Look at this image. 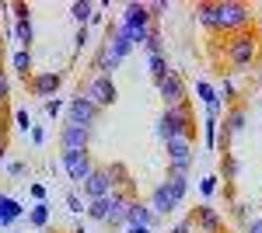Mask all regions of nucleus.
Wrapping results in <instances>:
<instances>
[{
  "label": "nucleus",
  "instance_id": "obj_1",
  "mask_svg": "<svg viewBox=\"0 0 262 233\" xmlns=\"http://www.w3.org/2000/svg\"><path fill=\"white\" fill-rule=\"evenodd\" d=\"M196 21L210 32H245L248 28V7L238 0H221V4H196Z\"/></svg>",
  "mask_w": 262,
  "mask_h": 233
},
{
  "label": "nucleus",
  "instance_id": "obj_2",
  "mask_svg": "<svg viewBox=\"0 0 262 233\" xmlns=\"http://www.w3.org/2000/svg\"><path fill=\"white\" fill-rule=\"evenodd\" d=\"M185 195H189V174H175V171H168V177L150 192L147 205H150V213L158 216V219H164V216H171L182 202H185Z\"/></svg>",
  "mask_w": 262,
  "mask_h": 233
},
{
  "label": "nucleus",
  "instance_id": "obj_3",
  "mask_svg": "<svg viewBox=\"0 0 262 233\" xmlns=\"http://www.w3.org/2000/svg\"><path fill=\"white\" fill-rule=\"evenodd\" d=\"M224 53H227V63L234 66V70H245V66H252V59L259 56V42L255 35L245 28V32H234L227 45H224Z\"/></svg>",
  "mask_w": 262,
  "mask_h": 233
},
{
  "label": "nucleus",
  "instance_id": "obj_4",
  "mask_svg": "<svg viewBox=\"0 0 262 233\" xmlns=\"http://www.w3.org/2000/svg\"><path fill=\"white\" fill-rule=\"evenodd\" d=\"M158 136H161V143L189 139V108H185V105H179V108H164V115L158 118Z\"/></svg>",
  "mask_w": 262,
  "mask_h": 233
},
{
  "label": "nucleus",
  "instance_id": "obj_5",
  "mask_svg": "<svg viewBox=\"0 0 262 233\" xmlns=\"http://www.w3.org/2000/svg\"><path fill=\"white\" fill-rule=\"evenodd\" d=\"M60 164H63V171L70 174L74 185H84L88 174L95 171V164H91V153H88V150H63Z\"/></svg>",
  "mask_w": 262,
  "mask_h": 233
},
{
  "label": "nucleus",
  "instance_id": "obj_6",
  "mask_svg": "<svg viewBox=\"0 0 262 233\" xmlns=\"http://www.w3.org/2000/svg\"><path fill=\"white\" fill-rule=\"evenodd\" d=\"M81 94L88 97L95 108H112V105H116V97H119V91H116V80H112V77H95Z\"/></svg>",
  "mask_w": 262,
  "mask_h": 233
},
{
  "label": "nucleus",
  "instance_id": "obj_7",
  "mask_svg": "<svg viewBox=\"0 0 262 233\" xmlns=\"http://www.w3.org/2000/svg\"><path fill=\"white\" fill-rule=\"evenodd\" d=\"M81 188H84V198L95 202V198H108V195L116 192V181H112V174H108V167H95Z\"/></svg>",
  "mask_w": 262,
  "mask_h": 233
},
{
  "label": "nucleus",
  "instance_id": "obj_8",
  "mask_svg": "<svg viewBox=\"0 0 262 233\" xmlns=\"http://www.w3.org/2000/svg\"><path fill=\"white\" fill-rule=\"evenodd\" d=\"M98 115H101V108H95L84 94L67 101V122H74V125H88V129H91V125L98 122Z\"/></svg>",
  "mask_w": 262,
  "mask_h": 233
},
{
  "label": "nucleus",
  "instance_id": "obj_9",
  "mask_svg": "<svg viewBox=\"0 0 262 233\" xmlns=\"http://www.w3.org/2000/svg\"><path fill=\"white\" fill-rule=\"evenodd\" d=\"M164 150H168V171L189 174V167H192V143L189 139H171V143H164Z\"/></svg>",
  "mask_w": 262,
  "mask_h": 233
},
{
  "label": "nucleus",
  "instance_id": "obj_10",
  "mask_svg": "<svg viewBox=\"0 0 262 233\" xmlns=\"http://www.w3.org/2000/svg\"><path fill=\"white\" fill-rule=\"evenodd\" d=\"M158 97L164 101V108H179L185 101V84L179 73H168L164 80H158Z\"/></svg>",
  "mask_w": 262,
  "mask_h": 233
},
{
  "label": "nucleus",
  "instance_id": "obj_11",
  "mask_svg": "<svg viewBox=\"0 0 262 233\" xmlns=\"http://www.w3.org/2000/svg\"><path fill=\"white\" fill-rule=\"evenodd\" d=\"M88 143H91V129H88V125L67 122L60 129V146L63 150H88Z\"/></svg>",
  "mask_w": 262,
  "mask_h": 233
},
{
  "label": "nucleus",
  "instance_id": "obj_12",
  "mask_svg": "<svg viewBox=\"0 0 262 233\" xmlns=\"http://www.w3.org/2000/svg\"><path fill=\"white\" fill-rule=\"evenodd\" d=\"M60 84H63V73H56V70H46V73H35V77L28 80V87H32V94H39V97H56V91H60Z\"/></svg>",
  "mask_w": 262,
  "mask_h": 233
},
{
  "label": "nucleus",
  "instance_id": "obj_13",
  "mask_svg": "<svg viewBox=\"0 0 262 233\" xmlns=\"http://www.w3.org/2000/svg\"><path fill=\"white\" fill-rule=\"evenodd\" d=\"M108 53L116 59H126L129 53H133V42H129V28L126 24H116V28H108Z\"/></svg>",
  "mask_w": 262,
  "mask_h": 233
},
{
  "label": "nucleus",
  "instance_id": "obj_14",
  "mask_svg": "<svg viewBox=\"0 0 262 233\" xmlns=\"http://www.w3.org/2000/svg\"><path fill=\"white\" fill-rule=\"evenodd\" d=\"M129 195H122V192H112L108 195V216H105V223L108 226H126V213H129Z\"/></svg>",
  "mask_w": 262,
  "mask_h": 233
},
{
  "label": "nucleus",
  "instance_id": "obj_15",
  "mask_svg": "<svg viewBox=\"0 0 262 233\" xmlns=\"http://www.w3.org/2000/svg\"><path fill=\"white\" fill-rule=\"evenodd\" d=\"M158 223V216L150 213V205L147 202H129V213H126V226H154Z\"/></svg>",
  "mask_w": 262,
  "mask_h": 233
},
{
  "label": "nucleus",
  "instance_id": "obj_16",
  "mask_svg": "<svg viewBox=\"0 0 262 233\" xmlns=\"http://www.w3.org/2000/svg\"><path fill=\"white\" fill-rule=\"evenodd\" d=\"M196 94H200V101L206 105V115H221V97H217V87H210L206 80H196Z\"/></svg>",
  "mask_w": 262,
  "mask_h": 233
},
{
  "label": "nucleus",
  "instance_id": "obj_17",
  "mask_svg": "<svg viewBox=\"0 0 262 233\" xmlns=\"http://www.w3.org/2000/svg\"><path fill=\"white\" fill-rule=\"evenodd\" d=\"M119 66H122V59L112 56V53H108V45H101L98 53H95V70H98V77H112Z\"/></svg>",
  "mask_w": 262,
  "mask_h": 233
},
{
  "label": "nucleus",
  "instance_id": "obj_18",
  "mask_svg": "<svg viewBox=\"0 0 262 233\" xmlns=\"http://www.w3.org/2000/svg\"><path fill=\"white\" fill-rule=\"evenodd\" d=\"M25 209H21L18 198H11V195H0V226H11L14 219H21Z\"/></svg>",
  "mask_w": 262,
  "mask_h": 233
},
{
  "label": "nucleus",
  "instance_id": "obj_19",
  "mask_svg": "<svg viewBox=\"0 0 262 233\" xmlns=\"http://www.w3.org/2000/svg\"><path fill=\"white\" fill-rule=\"evenodd\" d=\"M196 223H200V230H206V233H221V216H217L213 205H200V209H196Z\"/></svg>",
  "mask_w": 262,
  "mask_h": 233
},
{
  "label": "nucleus",
  "instance_id": "obj_20",
  "mask_svg": "<svg viewBox=\"0 0 262 233\" xmlns=\"http://www.w3.org/2000/svg\"><path fill=\"white\" fill-rule=\"evenodd\" d=\"M70 18L77 21L81 28H88L91 18H95V4H91V0H77V4H70Z\"/></svg>",
  "mask_w": 262,
  "mask_h": 233
},
{
  "label": "nucleus",
  "instance_id": "obj_21",
  "mask_svg": "<svg viewBox=\"0 0 262 233\" xmlns=\"http://www.w3.org/2000/svg\"><path fill=\"white\" fill-rule=\"evenodd\" d=\"M143 49H147V56H164V39H161V28H158V24H150Z\"/></svg>",
  "mask_w": 262,
  "mask_h": 233
},
{
  "label": "nucleus",
  "instance_id": "obj_22",
  "mask_svg": "<svg viewBox=\"0 0 262 233\" xmlns=\"http://www.w3.org/2000/svg\"><path fill=\"white\" fill-rule=\"evenodd\" d=\"M217 133H221V115H206L203 118V136H206L210 150H217Z\"/></svg>",
  "mask_w": 262,
  "mask_h": 233
},
{
  "label": "nucleus",
  "instance_id": "obj_23",
  "mask_svg": "<svg viewBox=\"0 0 262 233\" xmlns=\"http://www.w3.org/2000/svg\"><path fill=\"white\" fill-rule=\"evenodd\" d=\"M28 223H32L35 230L49 226V205H46V202H35V205H32V213H28Z\"/></svg>",
  "mask_w": 262,
  "mask_h": 233
},
{
  "label": "nucleus",
  "instance_id": "obj_24",
  "mask_svg": "<svg viewBox=\"0 0 262 233\" xmlns=\"http://www.w3.org/2000/svg\"><path fill=\"white\" fill-rule=\"evenodd\" d=\"M147 70H150V77H154V80H164L168 73H171L164 56H147Z\"/></svg>",
  "mask_w": 262,
  "mask_h": 233
},
{
  "label": "nucleus",
  "instance_id": "obj_25",
  "mask_svg": "<svg viewBox=\"0 0 262 233\" xmlns=\"http://www.w3.org/2000/svg\"><path fill=\"white\" fill-rule=\"evenodd\" d=\"M11 66H14V73H21V77H28V73H32V53H28V49H21V53H14V59H11Z\"/></svg>",
  "mask_w": 262,
  "mask_h": 233
},
{
  "label": "nucleus",
  "instance_id": "obj_26",
  "mask_svg": "<svg viewBox=\"0 0 262 233\" xmlns=\"http://www.w3.org/2000/svg\"><path fill=\"white\" fill-rule=\"evenodd\" d=\"M14 35H18V42L28 49V45H32V39H35V32H32V18H21L18 28H14Z\"/></svg>",
  "mask_w": 262,
  "mask_h": 233
},
{
  "label": "nucleus",
  "instance_id": "obj_27",
  "mask_svg": "<svg viewBox=\"0 0 262 233\" xmlns=\"http://www.w3.org/2000/svg\"><path fill=\"white\" fill-rule=\"evenodd\" d=\"M84 213L91 216V219H101V223H105V216H108V198H95V202H88Z\"/></svg>",
  "mask_w": 262,
  "mask_h": 233
},
{
  "label": "nucleus",
  "instance_id": "obj_28",
  "mask_svg": "<svg viewBox=\"0 0 262 233\" xmlns=\"http://www.w3.org/2000/svg\"><path fill=\"white\" fill-rule=\"evenodd\" d=\"M238 177V160L234 153H224V181H234Z\"/></svg>",
  "mask_w": 262,
  "mask_h": 233
},
{
  "label": "nucleus",
  "instance_id": "obj_29",
  "mask_svg": "<svg viewBox=\"0 0 262 233\" xmlns=\"http://www.w3.org/2000/svg\"><path fill=\"white\" fill-rule=\"evenodd\" d=\"M63 112H67V105H63L60 97H49V101H46V115L49 118H60Z\"/></svg>",
  "mask_w": 262,
  "mask_h": 233
},
{
  "label": "nucleus",
  "instance_id": "obj_30",
  "mask_svg": "<svg viewBox=\"0 0 262 233\" xmlns=\"http://www.w3.org/2000/svg\"><path fill=\"white\" fill-rule=\"evenodd\" d=\"M150 7V18H161L164 11H171V0H154V4H147Z\"/></svg>",
  "mask_w": 262,
  "mask_h": 233
},
{
  "label": "nucleus",
  "instance_id": "obj_31",
  "mask_svg": "<svg viewBox=\"0 0 262 233\" xmlns=\"http://www.w3.org/2000/svg\"><path fill=\"white\" fill-rule=\"evenodd\" d=\"M217 181H221V177H213V174H210V177H203V181H200V192L206 195V198H210V195L217 192Z\"/></svg>",
  "mask_w": 262,
  "mask_h": 233
},
{
  "label": "nucleus",
  "instance_id": "obj_32",
  "mask_svg": "<svg viewBox=\"0 0 262 233\" xmlns=\"http://www.w3.org/2000/svg\"><path fill=\"white\" fill-rule=\"evenodd\" d=\"M14 122H18V129H21V133H28V129H32V115H28L25 108H18V115H14Z\"/></svg>",
  "mask_w": 262,
  "mask_h": 233
},
{
  "label": "nucleus",
  "instance_id": "obj_33",
  "mask_svg": "<svg viewBox=\"0 0 262 233\" xmlns=\"http://www.w3.org/2000/svg\"><path fill=\"white\" fill-rule=\"evenodd\" d=\"M67 209H70V213H84V202H81V195H77V192L67 195Z\"/></svg>",
  "mask_w": 262,
  "mask_h": 233
},
{
  "label": "nucleus",
  "instance_id": "obj_34",
  "mask_svg": "<svg viewBox=\"0 0 262 233\" xmlns=\"http://www.w3.org/2000/svg\"><path fill=\"white\" fill-rule=\"evenodd\" d=\"M217 97H221V105H224V101H231V97H234V84H231V80H224L221 91H217Z\"/></svg>",
  "mask_w": 262,
  "mask_h": 233
},
{
  "label": "nucleus",
  "instance_id": "obj_35",
  "mask_svg": "<svg viewBox=\"0 0 262 233\" xmlns=\"http://www.w3.org/2000/svg\"><path fill=\"white\" fill-rule=\"evenodd\" d=\"M248 209H252V205H248V202H238V205H234V216H238V219H242V223H248V219H255V216L248 213Z\"/></svg>",
  "mask_w": 262,
  "mask_h": 233
},
{
  "label": "nucleus",
  "instance_id": "obj_36",
  "mask_svg": "<svg viewBox=\"0 0 262 233\" xmlns=\"http://www.w3.org/2000/svg\"><path fill=\"white\" fill-rule=\"evenodd\" d=\"M84 45H88V28H77V39H74V49L81 53Z\"/></svg>",
  "mask_w": 262,
  "mask_h": 233
},
{
  "label": "nucleus",
  "instance_id": "obj_37",
  "mask_svg": "<svg viewBox=\"0 0 262 233\" xmlns=\"http://www.w3.org/2000/svg\"><path fill=\"white\" fill-rule=\"evenodd\" d=\"M7 174L21 177V174H25V164H21V160H14V164H7Z\"/></svg>",
  "mask_w": 262,
  "mask_h": 233
},
{
  "label": "nucleus",
  "instance_id": "obj_38",
  "mask_svg": "<svg viewBox=\"0 0 262 233\" xmlns=\"http://www.w3.org/2000/svg\"><path fill=\"white\" fill-rule=\"evenodd\" d=\"M7 91H11V80H7L4 70H0V97H7Z\"/></svg>",
  "mask_w": 262,
  "mask_h": 233
},
{
  "label": "nucleus",
  "instance_id": "obj_39",
  "mask_svg": "<svg viewBox=\"0 0 262 233\" xmlns=\"http://www.w3.org/2000/svg\"><path fill=\"white\" fill-rule=\"evenodd\" d=\"M171 233H192V219H182V223H179Z\"/></svg>",
  "mask_w": 262,
  "mask_h": 233
},
{
  "label": "nucleus",
  "instance_id": "obj_40",
  "mask_svg": "<svg viewBox=\"0 0 262 233\" xmlns=\"http://www.w3.org/2000/svg\"><path fill=\"white\" fill-rule=\"evenodd\" d=\"M245 226H248V233H262V219H248Z\"/></svg>",
  "mask_w": 262,
  "mask_h": 233
},
{
  "label": "nucleus",
  "instance_id": "obj_41",
  "mask_svg": "<svg viewBox=\"0 0 262 233\" xmlns=\"http://www.w3.org/2000/svg\"><path fill=\"white\" fill-rule=\"evenodd\" d=\"M42 139H46V133H42L39 125H32V143H42Z\"/></svg>",
  "mask_w": 262,
  "mask_h": 233
},
{
  "label": "nucleus",
  "instance_id": "obj_42",
  "mask_svg": "<svg viewBox=\"0 0 262 233\" xmlns=\"http://www.w3.org/2000/svg\"><path fill=\"white\" fill-rule=\"evenodd\" d=\"M32 195H35V198L42 202V198H46V188H42V185H32Z\"/></svg>",
  "mask_w": 262,
  "mask_h": 233
},
{
  "label": "nucleus",
  "instance_id": "obj_43",
  "mask_svg": "<svg viewBox=\"0 0 262 233\" xmlns=\"http://www.w3.org/2000/svg\"><path fill=\"white\" fill-rule=\"evenodd\" d=\"M126 233H150L147 226H126Z\"/></svg>",
  "mask_w": 262,
  "mask_h": 233
},
{
  "label": "nucleus",
  "instance_id": "obj_44",
  "mask_svg": "<svg viewBox=\"0 0 262 233\" xmlns=\"http://www.w3.org/2000/svg\"><path fill=\"white\" fill-rule=\"evenodd\" d=\"M0 164H4V143H0Z\"/></svg>",
  "mask_w": 262,
  "mask_h": 233
},
{
  "label": "nucleus",
  "instance_id": "obj_45",
  "mask_svg": "<svg viewBox=\"0 0 262 233\" xmlns=\"http://www.w3.org/2000/svg\"><path fill=\"white\" fill-rule=\"evenodd\" d=\"M77 233H84V230H77Z\"/></svg>",
  "mask_w": 262,
  "mask_h": 233
},
{
  "label": "nucleus",
  "instance_id": "obj_46",
  "mask_svg": "<svg viewBox=\"0 0 262 233\" xmlns=\"http://www.w3.org/2000/svg\"><path fill=\"white\" fill-rule=\"evenodd\" d=\"M259 112H262V108H259Z\"/></svg>",
  "mask_w": 262,
  "mask_h": 233
}]
</instances>
